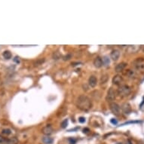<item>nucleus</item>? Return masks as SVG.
Instances as JSON below:
<instances>
[{
	"mask_svg": "<svg viewBox=\"0 0 144 144\" xmlns=\"http://www.w3.org/2000/svg\"><path fill=\"white\" fill-rule=\"evenodd\" d=\"M76 106L82 111L87 112L92 108V102L89 97L85 95H80L76 102Z\"/></svg>",
	"mask_w": 144,
	"mask_h": 144,
	"instance_id": "1",
	"label": "nucleus"
},
{
	"mask_svg": "<svg viewBox=\"0 0 144 144\" xmlns=\"http://www.w3.org/2000/svg\"><path fill=\"white\" fill-rule=\"evenodd\" d=\"M130 91H131L130 88L128 85H124L119 87L117 93H118V95H119L121 97H126L130 94Z\"/></svg>",
	"mask_w": 144,
	"mask_h": 144,
	"instance_id": "2",
	"label": "nucleus"
},
{
	"mask_svg": "<svg viewBox=\"0 0 144 144\" xmlns=\"http://www.w3.org/2000/svg\"><path fill=\"white\" fill-rule=\"evenodd\" d=\"M110 110L111 112L115 115H119L120 113H121V107L120 106L115 103V102H112L110 103Z\"/></svg>",
	"mask_w": 144,
	"mask_h": 144,
	"instance_id": "3",
	"label": "nucleus"
},
{
	"mask_svg": "<svg viewBox=\"0 0 144 144\" xmlns=\"http://www.w3.org/2000/svg\"><path fill=\"white\" fill-rule=\"evenodd\" d=\"M133 65L135 69L137 70H142L144 69V59L143 58H137L134 62Z\"/></svg>",
	"mask_w": 144,
	"mask_h": 144,
	"instance_id": "4",
	"label": "nucleus"
},
{
	"mask_svg": "<svg viewBox=\"0 0 144 144\" xmlns=\"http://www.w3.org/2000/svg\"><path fill=\"white\" fill-rule=\"evenodd\" d=\"M116 97V92L112 88H110L107 92V94H106V100L110 102V103H112V101L115 100Z\"/></svg>",
	"mask_w": 144,
	"mask_h": 144,
	"instance_id": "5",
	"label": "nucleus"
},
{
	"mask_svg": "<svg viewBox=\"0 0 144 144\" xmlns=\"http://www.w3.org/2000/svg\"><path fill=\"white\" fill-rule=\"evenodd\" d=\"M121 110H122V112L126 115H128L132 111L131 106L128 103H124L121 106Z\"/></svg>",
	"mask_w": 144,
	"mask_h": 144,
	"instance_id": "6",
	"label": "nucleus"
},
{
	"mask_svg": "<svg viewBox=\"0 0 144 144\" xmlns=\"http://www.w3.org/2000/svg\"><path fill=\"white\" fill-rule=\"evenodd\" d=\"M120 54H121V53H120L119 50L115 49V50H113L112 52H111V54H110V57H111V59H112V61H116L118 60V58H119V57H120Z\"/></svg>",
	"mask_w": 144,
	"mask_h": 144,
	"instance_id": "7",
	"label": "nucleus"
},
{
	"mask_svg": "<svg viewBox=\"0 0 144 144\" xmlns=\"http://www.w3.org/2000/svg\"><path fill=\"white\" fill-rule=\"evenodd\" d=\"M88 85L91 88H95L97 85V79L94 76H91L88 79Z\"/></svg>",
	"mask_w": 144,
	"mask_h": 144,
	"instance_id": "8",
	"label": "nucleus"
},
{
	"mask_svg": "<svg viewBox=\"0 0 144 144\" xmlns=\"http://www.w3.org/2000/svg\"><path fill=\"white\" fill-rule=\"evenodd\" d=\"M140 48V46L139 45H129L127 48V51L130 54H135L137 53Z\"/></svg>",
	"mask_w": 144,
	"mask_h": 144,
	"instance_id": "9",
	"label": "nucleus"
},
{
	"mask_svg": "<svg viewBox=\"0 0 144 144\" xmlns=\"http://www.w3.org/2000/svg\"><path fill=\"white\" fill-rule=\"evenodd\" d=\"M53 128L51 126H50V125H47V126H45V127H44V128H42V132L45 134V135H46V136H50L51 134H53Z\"/></svg>",
	"mask_w": 144,
	"mask_h": 144,
	"instance_id": "10",
	"label": "nucleus"
},
{
	"mask_svg": "<svg viewBox=\"0 0 144 144\" xmlns=\"http://www.w3.org/2000/svg\"><path fill=\"white\" fill-rule=\"evenodd\" d=\"M123 81V79L120 75H116L112 79V83L115 85H120Z\"/></svg>",
	"mask_w": 144,
	"mask_h": 144,
	"instance_id": "11",
	"label": "nucleus"
},
{
	"mask_svg": "<svg viewBox=\"0 0 144 144\" xmlns=\"http://www.w3.org/2000/svg\"><path fill=\"white\" fill-rule=\"evenodd\" d=\"M126 66H127V64H126V63H124V62L120 63V64H118V65H116V66H115V70L116 73L122 72V71L125 69V68L126 67Z\"/></svg>",
	"mask_w": 144,
	"mask_h": 144,
	"instance_id": "12",
	"label": "nucleus"
},
{
	"mask_svg": "<svg viewBox=\"0 0 144 144\" xmlns=\"http://www.w3.org/2000/svg\"><path fill=\"white\" fill-rule=\"evenodd\" d=\"M94 65L96 68H100L103 66V61H102V58L100 57H97L96 58L94 61Z\"/></svg>",
	"mask_w": 144,
	"mask_h": 144,
	"instance_id": "13",
	"label": "nucleus"
},
{
	"mask_svg": "<svg viewBox=\"0 0 144 144\" xmlns=\"http://www.w3.org/2000/svg\"><path fill=\"white\" fill-rule=\"evenodd\" d=\"M42 143L45 144H52L54 143V139L49 136H45L44 137H42Z\"/></svg>",
	"mask_w": 144,
	"mask_h": 144,
	"instance_id": "14",
	"label": "nucleus"
},
{
	"mask_svg": "<svg viewBox=\"0 0 144 144\" xmlns=\"http://www.w3.org/2000/svg\"><path fill=\"white\" fill-rule=\"evenodd\" d=\"M108 79H109V76L107 74H103L101 76V78H100V84L101 85H105L107 82Z\"/></svg>",
	"mask_w": 144,
	"mask_h": 144,
	"instance_id": "15",
	"label": "nucleus"
},
{
	"mask_svg": "<svg viewBox=\"0 0 144 144\" xmlns=\"http://www.w3.org/2000/svg\"><path fill=\"white\" fill-rule=\"evenodd\" d=\"M1 134H2V135H3V136H6V137H7V136H9V135L11 134V130L9 129V128H5V129L2 130Z\"/></svg>",
	"mask_w": 144,
	"mask_h": 144,
	"instance_id": "16",
	"label": "nucleus"
},
{
	"mask_svg": "<svg viewBox=\"0 0 144 144\" xmlns=\"http://www.w3.org/2000/svg\"><path fill=\"white\" fill-rule=\"evenodd\" d=\"M102 61H103V65L105 66H108L110 64V58L109 57L107 56H104L103 58H102Z\"/></svg>",
	"mask_w": 144,
	"mask_h": 144,
	"instance_id": "17",
	"label": "nucleus"
},
{
	"mask_svg": "<svg viewBox=\"0 0 144 144\" xmlns=\"http://www.w3.org/2000/svg\"><path fill=\"white\" fill-rule=\"evenodd\" d=\"M11 53L9 51H5L3 52V57L6 60H8V59H11Z\"/></svg>",
	"mask_w": 144,
	"mask_h": 144,
	"instance_id": "18",
	"label": "nucleus"
},
{
	"mask_svg": "<svg viewBox=\"0 0 144 144\" xmlns=\"http://www.w3.org/2000/svg\"><path fill=\"white\" fill-rule=\"evenodd\" d=\"M17 143H18V140L16 137H11L7 140V144H17Z\"/></svg>",
	"mask_w": 144,
	"mask_h": 144,
	"instance_id": "19",
	"label": "nucleus"
},
{
	"mask_svg": "<svg viewBox=\"0 0 144 144\" xmlns=\"http://www.w3.org/2000/svg\"><path fill=\"white\" fill-rule=\"evenodd\" d=\"M68 125V119H64V121L61 122V128H65Z\"/></svg>",
	"mask_w": 144,
	"mask_h": 144,
	"instance_id": "20",
	"label": "nucleus"
},
{
	"mask_svg": "<svg viewBox=\"0 0 144 144\" xmlns=\"http://www.w3.org/2000/svg\"><path fill=\"white\" fill-rule=\"evenodd\" d=\"M7 140L8 139L5 138L0 135V144H7Z\"/></svg>",
	"mask_w": 144,
	"mask_h": 144,
	"instance_id": "21",
	"label": "nucleus"
},
{
	"mask_svg": "<svg viewBox=\"0 0 144 144\" xmlns=\"http://www.w3.org/2000/svg\"><path fill=\"white\" fill-rule=\"evenodd\" d=\"M128 76L130 78H133L135 76V73L133 70H128Z\"/></svg>",
	"mask_w": 144,
	"mask_h": 144,
	"instance_id": "22",
	"label": "nucleus"
},
{
	"mask_svg": "<svg viewBox=\"0 0 144 144\" xmlns=\"http://www.w3.org/2000/svg\"><path fill=\"white\" fill-rule=\"evenodd\" d=\"M79 122H80V123H85V118H84V117H80L79 118Z\"/></svg>",
	"mask_w": 144,
	"mask_h": 144,
	"instance_id": "23",
	"label": "nucleus"
},
{
	"mask_svg": "<svg viewBox=\"0 0 144 144\" xmlns=\"http://www.w3.org/2000/svg\"><path fill=\"white\" fill-rule=\"evenodd\" d=\"M70 57H71V55H67V56H65L64 57V61H68V60H69L70 59Z\"/></svg>",
	"mask_w": 144,
	"mask_h": 144,
	"instance_id": "24",
	"label": "nucleus"
},
{
	"mask_svg": "<svg viewBox=\"0 0 144 144\" xmlns=\"http://www.w3.org/2000/svg\"><path fill=\"white\" fill-rule=\"evenodd\" d=\"M111 122H112L113 125H116V124L118 123V122H117L115 119H114V118H112V119H111Z\"/></svg>",
	"mask_w": 144,
	"mask_h": 144,
	"instance_id": "25",
	"label": "nucleus"
},
{
	"mask_svg": "<svg viewBox=\"0 0 144 144\" xmlns=\"http://www.w3.org/2000/svg\"><path fill=\"white\" fill-rule=\"evenodd\" d=\"M14 61H15L16 63H17V64H18V63L20 62V61H19V57H15Z\"/></svg>",
	"mask_w": 144,
	"mask_h": 144,
	"instance_id": "26",
	"label": "nucleus"
},
{
	"mask_svg": "<svg viewBox=\"0 0 144 144\" xmlns=\"http://www.w3.org/2000/svg\"><path fill=\"white\" fill-rule=\"evenodd\" d=\"M83 131H84V133H88V132L89 131V129L85 128V129H84V130H83Z\"/></svg>",
	"mask_w": 144,
	"mask_h": 144,
	"instance_id": "27",
	"label": "nucleus"
},
{
	"mask_svg": "<svg viewBox=\"0 0 144 144\" xmlns=\"http://www.w3.org/2000/svg\"><path fill=\"white\" fill-rule=\"evenodd\" d=\"M129 144H131V143H129Z\"/></svg>",
	"mask_w": 144,
	"mask_h": 144,
	"instance_id": "28",
	"label": "nucleus"
}]
</instances>
